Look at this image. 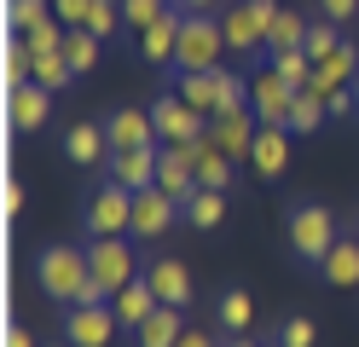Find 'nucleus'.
Returning a JSON list of instances; mask_svg holds the SVG:
<instances>
[{"label": "nucleus", "mask_w": 359, "mask_h": 347, "mask_svg": "<svg viewBox=\"0 0 359 347\" xmlns=\"http://www.w3.org/2000/svg\"><path fill=\"white\" fill-rule=\"evenodd\" d=\"M35 284L47 290L58 307H93V301H110L93 284V266H87V249L76 243H47L35 254Z\"/></svg>", "instance_id": "f257e3e1"}, {"label": "nucleus", "mask_w": 359, "mask_h": 347, "mask_svg": "<svg viewBox=\"0 0 359 347\" xmlns=\"http://www.w3.org/2000/svg\"><path fill=\"white\" fill-rule=\"evenodd\" d=\"M336 238H342V226H336V215L325 203H290L284 208V243H290V261L296 266L319 272V261L336 249Z\"/></svg>", "instance_id": "f03ea898"}, {"label": "nucleus", "mask_w": 359, "mask_h": 347, "mask_svg": "<svg viewBox=\"0 0 359 347\" xmlns=\"http://www.w3.org/2000/svg\"><path fill=\"white\" fill-rule=\"evenodd\" d=\"M278 0H226L220 6V29H226V46L243 58H261L266 53V35H273L278 23Z\"/></svg>", "instance_id": "7ed1b4c3"}, {"label": "nucleus", "mask_w": 359, "mask_h": 347, "mask_svg": "<svg viewBox=\"0 0 359 347\" xmlns=\"http://www.w3.org/2000/svg\"><path fill=\"white\" fill-rule=\"evenodd\" d=\"M220 53H232V46H226V29H220V12L186 18V29H180V53H174V76H203V69H220Z\"/></svg>", "instance_id": "20e7f679"}, {"label": "nucleus", "mask_w": 359, "mask_h": 347, "mask_svg": "<svg viewBox=\"0 0 359 347\" xmlns=\"http://www.w3.org/2000/svg\"><path fill=\"white\" fill-rule=\"evenodd\" d=\"M87 266H93V284L116 301V290L128 284H140L145 266H140V254H133L128 238H87Z\"/></svg>", "instance_id": "39448f33"}, {"label": "nucleus", "mask_w": 359, "mask_h": 347, "mask_svg": "<svg viewBox=\"0 0 359 347\" xmlns=\"http://www.w3.org/2000/svg\"><path fill=\"white\" fill-rule=\"evenodd\" d=\"M81 231L87 238H128L133 231V191L116 185V179H104L81 208Z\"/></svg>", "instance_id": "423d86ee"}, {"label": "nucleus", "mask_w": 359, "mask_h": 347, "mask_svg": "<svg viewBox=\"0 0 359 347\" xmlns=\"http://www.w3.org/2000/svg\"><path fill=\"white\" fill-rule=\"evenodd\" d=\"M151 122H156V139L163 145H197V139L209 133V122L215 116H203V110H191L180 93H156V104H151Z\"/></svg>", "instance_id": "0eeeda50"}, {"label": "nucleus", "mask_w": 359, "mask_h": 347, "mask_svg": "<svg viewBox=\"0 0 359 347\" xmlns=\"http://www.w3.org/2000/svg\"><path fill=\"white\" fill-rule=\"evenodd\" d=\"M296 93H302V87H290L273 64H261L255 76H250V104H255V116H261L266 128H284V122H290V104H296Z\"/></svg>", "instance_id": "6e6552de"}, {"label": "nucleus", "mask_w": 359, "mask_h": 347, "mask_svg": "<svg viewBox=\"0 0 359 347\" xmlns=\"http://www.w3.org/2000/svg\"><path fill=\"white\" fill-rule=\"evenodd\" d=\"M116 307L110 301H93V307H64V341L70 347H110L116 336Z\"/></svg>", "instance_id": "1a4fd4ad"}, {"label": "nucleus", "mask_w": 359, "mask_h": 347, "mask_svg": "<svg viewBox=\"0 0 359 347\" xmlns=\"http://www.w3.org/2000/svg\"><path fill=\"white\" fill-rule=\"evenodd\" d=\"M174 220H186V208H180L168 191H156V185H151V191H133V231H128V238L156 243Z\"/></svg>", "instance_id": "9d476101"}, {"label": "nucleus", "mask_w": 359, "mask_h": 347, "mask_svg": "<svg viewBox=\"0 0 359 347\" xmlns=\"http://www.w3.org/2000/svg\"><path fill=\"white\" fill-rule=\"evenodd\" d=\"M255 133H261V116H255V104H238V110H220L215 122H209V139L220 151H226L232 162H243L255 151Z\"/></svg>", "instance_id": "9b49d317"}, {"label": "nucleus", "mask_w": 359, "mask_h": 347, "mask_svg": "<svg viewBox=\"0 0 359 347\" xmlns=\"http://www.w3.org/2000/svg\"><path fill=\"white\" fill-rule=\"evenodd\" d=\"M156 191H168L180 208L203 191V185H197V168H191V145H163L156 151Z\"/></svg>", "instance_id": "f8f14e48"}, {"label": "nucleus", "mask_w": 359, "mask_h": 347, "mask_svg": "<svg viewBox=\"0 0 359 347\" xmlns=\"http://www.w3.org/2000/svg\"><path fill=\"white\" fill-rule=\"evenodd\" d=\"M104 139H110V151H145V145H163V139H156L151 110H133V104H116V110L104 116Z\"/></svg>", "instance_id": "ddd939ff"}, {"label": "nucleus", "mask_w": 359, "mask_h": 347, "mask_svg": "<svg viewBox=\"0 0 359 347\" xmlns=\"http://www.w3.org/2000/svg\"><path fill=\"white\" fill-rule=\"evenodd\" d=\"M156 151H163V145H145V151H110L104 179L128 185V191H151V185H156Z\"/></svg>", "instance_id": "4468645a"}, {"label": "nucleus", "mask_w": 359, "mask_h": 347, "mask_svg": "<svg viewBox=\"0 0 359 347\" xmlns=\"http://www.w3.org/2000/svg\"><path fill=\"white\" fill-rule=\"evenodd\" d=\"M180 29H186V12H180V6H168V12H163V18H156L151 29L140 35V58H145V64H163V69H174Z\"/></svg>", "instance_id": "2eb2a0df"}, {"label": "nucleus", "mask_w": 359, "mask_h": 347, "mask_svg": "<svg viewBox=\"0 0 359 347\" xmlns=\"http://www.w3.org/2000/svg\"><path fill=\"white\" fill-rule=\"evenodd\" d=\"M47 110H53V93L41 87V81H18V87L6 93V116H12L18 133H35L41 122H47Z\"/></svg>", "instance_id": "dca6fc26"}, {"label": "nucleus", "mask_w": 359, "mask_h": 347, "mask_svg": "<svg viewBox=\"0 0 359 347\" xmlns=\"http://www.w3.org/2000/svg\"><path fill=\"white\" fill-rule=\"evenodd\" d=\"M290 128H266L261 122V133H255V151H250V168L261 174V179H284V168H290Z\"/></svg>", "instance_id": "f3484780"}, {"label": "nucleus", "mask_w": 359, "mask_h": 347, "mask_svg": "<svg viewBox=\"0 0 359 347\" xmlns=\"http://www.w3.org/2000/svg\"><path fill=\"white\" fill-rule=\"evenodd\" d=\"M145 284H151V295L163 301V307H186V301H191V272L180 261H168V254L145 266Z\"/></svg>", "instance_id": "a211bd4d"}, {"label": "nucleus", "mask_w": 359, "mask_h": 347, "mask_svg": "<svg viewBox=\"0 0 359 347\" xmlns=\"http://www.w3.org/2000/svg\"><path fill=\"white\" fill-rule=\"evenodd\" d=\"M64 156H70L76 168H99V162H110L104 122H76L70 133H64Z\"/></svg>", "instance_id": "6ab92c4d"}, {"label": "nucleus", "mask_w": 359, "mask_h": 347, "mask_svg": "<svg viewBox=\"0 0 359 347\" xmlns=\"http://www.w3.org/2000/svg\"><path fill=\"white\" fill-rule=\"evenodd\" d=\"M191 168H197V185H203V191H232V156L220 151L209 133L191 145Z\"/></svg>", "instance_id": "aec40b11"}, {"label": "nucleus", "mask_w": 359, "mask_h": 347, "mask_svg": "<svg viewBox=\"0 0 359 347\" xmlns=\"http://www.w3.org/2000/svg\"><path fill=\"white\" fill-rule=\"evenodd\" d=\"M313 87L319 93H336V87H359V46L342 41L325 64H313Z\"/></svg>", "instance_id": "412c9836"}, {"label": "nucleus", "mask_w": 359, "mask_h": 347, "mask_svg": "<svg viewBox=\"0 0 359 347\" xmlns=\"http://www.w3.org/2000/svg\"><path fill=\"white\" fill-rule=\"evenodd\" d=\"M319 278H325V284H336V290H353V284H359V238H353V231L336 238V249L319 261Z\"/></svg>", "instance_id": "4be33fe9"}, {"label": "nucleus", "mask_w": 359, "mask_h": 347, "mask_svg": "<svg viewBox=\"0 0 359 347\" xmlns=\"http://www.w3.org/2000/svg\"><path fill=\"white\" fill-rule=\"evenodd\" d=\"M186 336V307H156L140 330H133V347H174Z\"/></svg>", "instance_id": "5701e85b"}, {"label": "nucleus", "mask_w": 359, "mask_h": 347, "mask_svg": "<svg viewBox=\"0 0 359 347\" xmlns=\"http://www.w3.org/2000/svg\"><path fill=\"white\" fill-rule=\"evenodd\" d=\"M325 122H330V104H325V93H319V87H302V93H296V104H290V122H284V128L296 133V139H313Z\"/></svg>", "instance_id": "b1692460"}, {"label": "nucleus", "mask_w": 359, "mask_h": 347, "mask_svg": "<svg viewBox=\"0 0 359 347\" xmlns=\"http://www.w3.org/2000/svg\"><path fill=\"white\" fill-rule=\"evenodd\" d=\"M215 324H220V336H250V324H255V301H250V290H220V301H215Z\"/></svg>", "instance_id": "393cba45"}, {"label": "nucleus", "mask_w": 359, "mask_h": 347, "mask_svg": "<svg viewBox=\"0 0 359 347\" xmlns=\"http://www.w3.org/2000/svg\"><path fill=\"white\" fill-rule=\"evenodd\" d=\"M110 307H116V324H122V330H140V324H145L156 307H163V301H156V295H151V284L140 278V284L116 290V301H110Z\"/></svg>", "instance_id": "a878e982"}, {"label": "nucleus", "mask_w": 359, "mask_h": 347, "mask_svg": "<svg viewBox=\"0 0 359 347\" xmlns=\"http://www.w3.org/2000/svg\"><path fill=\"white\" fill-rule=\"evenodd\" d=\"M186 226L191 231H220L226 226V191H197L186 203Z\"/></svg>", "instance_id": "bb28decb"}, {"label": "nucleus", "mask_w": 359, "mask_h": 347, "mask_svg": "<svg viewBox=\"0 0 359 347\" xmlns=\"http://www.w3.org/2000/svg\"><path fill=\"white\" fill-rule=\"evenodd\" d=\"M174 93H180V99H186L191 110H203V116H215V110H220L215 69H203V76H174Z\"/></svg>", "instance_id": "cd10ccee"}, {"label": "nucleus", "mask_w": 359, "mask_h": 347, "mask_svg": "<svg viewBox=\"0 0 359 347\" xmlns=\"http://www.w3.org/2000/svg\"><path fill=\"white\" fill-rule=\"evenodd\" d=\"M307 23H313V18H302V12H278L273 35H266V58H273V53H302V41H307Z\"/></svg>", "instance_id": "c85d7f7f"}, {"label": "nucleus", "mask_w": 359, "mask_h": 347, "mask_svg": "<svg viewBox=\"0 0 359 347\" xmlns=\"http://www.w3.org/2000/svg\"><path fill=\"white\" fill-rule=\"evenodd\" d=\"M99 53H104V41H99L93 29H70V35H64V58H70L76 76H87V69L99 64Z\"/></svg>", "instance_id": "c756f323"}, {"label": "nucleus", "mask_w": 359, "mask_h": 347, "mask_svg": "<svg viewBox=\"0 0 359 347\" xmlns=\"http://www.w3.org/2000/svg\"><path fill=\"white\" fill-rule=\"evenodd\" d=\"M29 81H41L47 93H64L76 81V69H70V58L64 53H35V69H29Z\"/></svg>", "instance_id": "7c9ffc66"}, {"label": "nucleus", "mask_w": 359, "mask_h": 347, "mask_svg": "<svg viewBox=\"0 0 359 347\" xmlns=\"http://www.w3.org/2000/svg\"><path fill=\"white\" fill-rule=\"evenodd\" d=\"M336 46H342V29H336L330 18H313V23H307V41H302V53H307L313 64H325V58L336 53Z\"/></svg>", "instance_id": "2f4dec72"}, {"label": "nucleus", "mask_w": 359, "mask_h": 347, "mask_svg": "<svg viewBox=\"0 0 359 347\" xmlns=\"http://www.w3.org/2000/svg\"><path fill=\"white\" fill-rule=\"evenodd\" d=\"M174 6V0H122V29H133V35H145L156 18H163Z\"/></svg>", "instance_id": "473e14b6"}, {"label": "nucleus", "mask_w": 359, "mask_h": 347, "mask_svg": "<svg viewBox=\"0 0 359 347\" xmlns=\"http://www.w3.org/2000/svg\"><path fill=\"white\" fill-rule=\"evenodd\" d=\"M6 18H12V29H18V35H29L35 23H47V18H53V0H12Z\"/></svg>", "instance_id": "72a5a7b5"}, {"label": "nucleus", "mask_w": 359, "mask_h": 347, "mask_svg": "<svg viewBox=\"0 0 359 347\" xmlns=\"http://www.w3.org/2000/svg\"><path fill=\"white\" fill-rule=\"evenodd\" d=\"M266 64H273L290 87H313V58H307V53H273Z\"/></svg>", "instance_id": "f704fd0d"}, {"label": "nucleus", "mask_w": 359, "mask_h": 347, "mask_svg": "<svg viewBox=\"0 0 359 347\" xmlns=\"http://www.w3.org/2000/svg\"><path fill=\"white\" fill-rule=\"evenodd\" d=\"M87 29H93L99 41H110L122 29V0H93V12H87Z\"/></svg>", "instance_id": "c9c22d12"}, {"label": "nucleus", "mask_w": 359, "mask_h": 347, "mask_svg": "<svg viewBox=\"0 0 359 347\" xmlns=\"http://www.w3.org/2000/svg\"><path fill=\"white\" fill-rule=\"evenodd\" d=\"M273 336H278L284 347H313V341H319V330H313V318H302V313H296V318H284Z\"/></svg>", "instance_id": "e433bc0d"}, {"label": "nucleus", "mask_w": 359, "mask_h": 347, "mask_svg": "<svg viewBox=\"0 0 359 347\" xmlns=\"http://www.w3.org/2000/svg\"><path fill=\"white\" fill-rule=\"evenodd\" d=\"M87 12H93V0H53V18L64 29H87Z\"/></svg>", "instance_id": "4c0bfd02"}, {"label": "nucleus", "mask_w": 359, "mask_h": 347, "mask_svg": "<svg viewBox=\"0 0 359 347\" xmlns=\"http://www.w3.org/2000/svg\"><path fill=\"white\" fill-rule=\"evenodd\" d=\"M319 18H330V23H353V18H359V0H319Z\"/></svg>", "instance_id": "58836bf2"}, {"label": "nucleus", "mask_w": 359, "mask_h": 347, "mask_svg": "<svg viewBox=\"0 0 359 347\" xmlns=\"http://www.w3.org/2000/svg\"><path fill=\"white\" fill-rule=\"evenodd\" d=\"M174 6L186 12V18H209V12H220V6H226V0H174Z\"/></svg>", "instance_id": "ea45409f"}, {"label": "nucleus", "mask_w": 359, "mask_h": 347, "mask_svg": "<svg viewBox=\"0 0 359 347\" xmlns=\"http://www.w3.org/2000/svg\"><path fill=\"white\" fill-rule=\"evenodd\" d=\"M174 347H220V341H215L209 330H191V324H186V336H180Z\"/></svg>", "instance_id": "a19ab883"}, {"label": "nucleus", "mask_w": 359, "mask_h": 347, "mask_svg": "<svg viewBox=\"0 0 359 347\" xmlns=\"http://www.w3.org/2000/svg\"><path fill=\"white\" fill-rule=\"evenodd\" d=\"M6 347H35V341H29V330H24V324H12V330H6Z\"/></svg>", "instance_id": "79ce46f5"}, {"label": "nucleus", "mask_w": 359, "mask_h": 347, "mask_svg": "<svg viewBox=\"0 0 359 347\" xmlns=\"http://www.w3.org/2000/svg\"><path fill=\"white\" fill-rule=\"evenodd\" d=\"M220 347H255L250 336H220Z\"/></svg>", "instance_id": "37998d69"}, {"label": "nucleus", "mask_w": 359, "mask_h": 347, "mask_svg": "<svg viewBox=\"0 0 359 347\" xmlns=\"http://www.w3.org/2000/svg\"><path fill=\"white\" fill-rule=\"evenodd\" d=\"M261 347H284V341H278V336H273V341H261Z\"/></svg>", "instance_id": "c03bdc74"}, {"label": "nucleus", "mask_w": 359, "mask_h": 347, "mask_svg": "<svg viewBox=\"0 0 359 347\" xmlns=\"http://www.w3.org/2000/svg\"><path fill=\"white\" fill-rule=\"evenodd\" d=\"M47 347H70V341H47Z\"/></svg>", "instance_id": "a18cd8bd"}, {"label": "nucleus", "mask_w": 359, "mask_h": 347, "mask_svg": "<svg viewBox=\"0 0 359 347\" xmlns=\"http://www.w3.org/2000/svg\"><path fill=\"white\" fill-rule=\"evenodd\" d=\"M353 238H359V220H353Z\"/></svg>", "instance_id": "49530a36"}, {"label": "nucleus", "mask_w": 359, "mask_h": 347, "mask_svg": "<svg viewBox=\"0 0 359 347\" xmlns=\"http://www.w3.org/2000/svg\"><path fill=\"white\" fill-rule=\"evenodd\" d=\"M353 93H359V87H353Z\"/></svg>", "instance_id": "de8ad7c7"}]
</instances>
